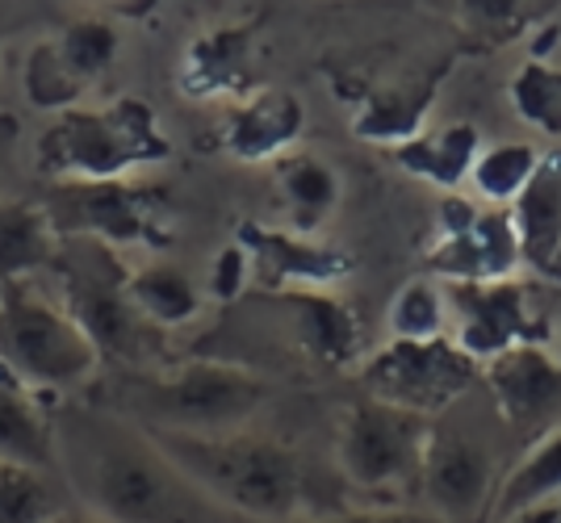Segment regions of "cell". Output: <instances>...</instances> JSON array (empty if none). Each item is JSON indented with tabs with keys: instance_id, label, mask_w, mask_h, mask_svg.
<instances>
[{
	"instance_id": "6da1fadb",
	"label": "cell",
	"mask_w": 561,
	"mask_h": 523,
	"mask_svg": "<svg viewBox=\"0 0 561 523\" xmlns=\"http://www.w3.org/2000/svg\"><path fill=\"white\" fill-rule=\"evenodd\" d=\"M59 477L76 507L105 523H222L147 431L89 398L55 406Z\"/></svg>"
},
{
	"instance_id": "7a4b0ae2",
	"label": "cell",
	"mask_w": 561,
	"mask_h": 523,
	"mask_svg": "<svg viewBox=\"0 0 561 523\" xmlns=\"http://www.w3.org/2000/svg\"><path fill=\"white\" fill-rule=\"evenodd\" d=\"M147 440L227 520L298 523L323 515L310 495L302 456L273 435H260L252 428L222 435L147 431Z\"/></svg>"
},
{
	"instance_id": "3957f363",
	"label": "cell",
	"mask_w": 561,
	"mask_h": 523,
	"mask_svg": "<svg viewBox=\"0 0 561 523\" xmlns=\"http://www.w3.org/2000/svg\"><path fill=\"white\" fill-rule=\"evenodd\" d=\"M273 385L264 373L231 360H181L168 369H135L110 385L93 381L89 403L142 431L222 435L252 428Z\"/></svg>"
},
{
	"instance_id": "277c9868",
	"label": "cell",
	"mask_w": 561,
	"mask_h": 523,
	"mask_svg": "<svg viewBox=\"0 0 561 523\" xmlns=\"http://www.w3.org/2000/svg\"><path fill=\"white\" fill-rule=\"evenodd\" d=\"M172 160V139L142 96H114L105 105H76L50 118L34 143V172L47 185L130 181L135 172Z\"/></svg>"
},
{
	"instance_id": "5b68a950",
	"label": "cell",
	"mask_w": 561,
	"mask_h": 523,
	"mask_svg": "<svg viewBox=\"0 0 561 523\" xmlns=\"http://www.w3.org/2000/svg\"><path fill=\"white\" fill-rule=\"evenodd\" d=\"M0 360L50 398L101 377V352L38 281L0 286Z\"/></svg>"
},
{
	"instance_id": "8992f818",
	"label": "cell",
	"mask_w": 561,
	"mask_h": 523,
	"mask_svg": "<svg viewBox=\"0 0 561 523\" xmlns=\"http://www.w3.org/2000/svg\"><path fill=\"white\" fill-rule=\"evenodd\" d=\"M59 306L76 318V327L93 339L101 360H122L142 369L156 357V335L126 302V260L84 239H68L50 264Z\"/></svg>"
},
{
	"instance_id": "52a82bcc",
	"label": "cell",
	"mask_w": 561,
	"mask_h": 523,
	"mask_svg": "<svg viewBox=\"0 0 561 523\" xmlns=\"http://www.w3.org/2000/svg\"><path fill=\"white\" fill-rule=\"evenodd\" d=\"M55 235L101 243L117 256L126 252H164L172 243L168 210L172 197L156 181H101V185H47L38 197Z\"/></svg>"
},
{
	"instance_id": "ba28073f",
	"label": "cell",
	"mask_w": 561,
	"mask_h": 523,
	"mask_svg": "<svg viewBox=\"0 0 561 523\" xmlns=\"http://www.w3.org/2000/svg\"><path fill=\"white\" fill-rule=\"evenodd\" d=\"M427 431H432V419L360 394L344 410L340 435H335L340 474L360 495H407L420 481Z\"/></svg>"
},
{
	"instance_id": "9c48e42d",
	"label": "cell",
	"mask_w": 561,
	"mask_h": 523,
	"mask_svg": "<svg viewBox=\"0 0 561 523\" xmlns=\"http://www.w3.org/2000/svg\"><path fill=\"white\" fill-rule=\"evenodd\" d=\"M482 377V364L469 360L453 339H386L377 352L360 360V390L365 398L398 410H411L420 419H440L457 398H466L473 381Z\"/></svg>"
},
{
	"instance_id": "30bf717a",
	"label": "cell",
	"mask_w": 561,
	"mask_h": 523,
	"mask_svg": "<svg viewBox=\"0 0 561 523\" xmlns=\"http://www.w3.org/2000/svg\"><path fill=\"white\" fill-rule=\"evenodd\" d=\"M415 499L420 511L445 523H482L494 499V465L486 449L461 428H445L436 419L423 444Z\"/></svg>"
},
{
	"instance_id": "8fae6325",
	"label": "cell",
	"mask_w": 561,
	"mask_h": 523,
	"mask_svg": "<svg viewBox=\"0 0 561 523\" xmlns=\"http://www.w3.org/2000/svg\"><path fill=\"white\" fill-rule=\"evenodd\" d=\"M234 243L248 252L252 264V281L268 289V293H331L352 272V256L319 243L314 235H294V231H277L264 222H239L234 226Z\"/></svg>"
},
{
	"instance_id": "7c38bea8",
	"label": "cell",
	"mask_w": 561,
	"mask_h": 523,
	"mask_svg": "<svg viewBox=\"0 0 561 523\" xmlns=\"http://www.w3.org/2000/svg\"><path fill=\"white\" fill-rule=\"evenodd\" d=\"M453 344L469 360L486 364L515 344H540L528 314L524 281H494V286H445Z\"/></svg>"
},
{
	"instance_id": "4fadbf2b",
	"label": "cell",
	"mask_w": 561,
	"mask_h": 523,
	"mask_svg": "<svg viewBox=\"0 0 561 523\" xmlns=\"http://www.w3.org/2000/svg\"><path fill=\"white\" fill-rule=\"evenodd\" d=\"M482 381L512 428H545V419L561 410V360L545 344H515L491 357Z\"/></svg>"
},
{
	"instance_id": "5bb4252c",
	"label": "cell",
	"mask_w": 561,
	"mask_h": 523,
	"mask_svg": "<svg viewBox=\"0 0 561 523\" xmlns=\"http://www.w3.org/2000/svg\"><path fill=\"white\" fill-rule=\"evenodd\" d=\"M306 130V109L289 89H256L234 101L222 118L218 143L239 164H273L294 151Z\"/></svg>"
},
{
	"instance_id": "9a60e30c",
	"label": "cell",
	"mask_w": 561,
	"mask_h": 523,
	"mask_svg": "<svg viewBox=\"0 0 561 523\" xmlns=\"http://www.w3.org/2000/svg\"><path fill=\"white\" fill-rule=\"evenodd\" d=\"M55 406H59V398H50V394L34 390V385H25L0 360V461L59 477Z\"/></svg>"
},
{
	"instance_id": "2e32d148",
	"label": "cell",
	"mask_w": 561,
	"mask_h": 523,
	"mask_svg": "<svg viewBox=\"0 0 561 523\" xmlns=\"http://www.w3.org/2000/svg\"><path fill=\"white\" fill-rule=\"evenodd\" d=\"M519 239V260L540 277H553L561 264V151L540 155L533 181L507 206Z\"/></svg>"
},
{
	"instance_id": "e0dca14e",
	"label": "cell",
	"mask_w": 561,
	"mask_h": 523,
	"mask_svg": "<svg viewBox=\"0 0 561 523\" xmlns=\"http://www.w3.org/2000/svg\"><path fill=\"white\" fill-rule=\"evenodd\" d=\"M280 302L289 306V332L294 344L302 348L306 357L323 369H352L360 364V323L352 306H344L335 293H277Z\"/></svg>"
},
{
	"instance_id": "ac0fdd59",
	"label": "cell",
	"mask_w": 561,
	"mask_h": 523,
	"mask_svg": "<svg viewBox=\"0 0 561 523\" xmlns=\"http://www.w3.org/2000/svg\"><path fill=\"white\" fill-rule=\"evenodd\" d=\"M252 63V30L248 25H218L197 34L181 55L176 89L193 101H214L243 89V75Z\"/></svg>"
},
{
	"instance_id": "d6986e66",
	"label": "cell",
	"mask_w": 561,
	"mask_h": 523,
	"mask_svg": "<svg viewBox=\"0 0 561 523\" xmlns=\"http://www.w3.org/2000/svg\"><path fill=\"white\" fill-rule=\"evenodd\" d=\"M126 302L135 306L151 332H176L202 318L206 298L197 281L188 277L181 264L168 260H142L126 264Z\"/></svg>"
},
{
	"instance_id": "ffe728a7",
	"label": "cell",
	"mask_w": 561,
	"mask_h": 523,
	"mask_svg": "<svg viewBox=\"0 0 561 523\" xmlns=\"http://www.w3.org/2000/svg\"><path fill=\"white\" fill-rule=\"evenodd\" d=\"M273 181H277L294 235H314L340 210V197H344L340 172L314 151H302V147L285 151L280 160H273Z\"/></svg>"
},
{
	"instance_id": "44dd1931",
	"label": "cell",
	"mask_w": 561,
	"mask_h": 523,
	"mask_svg": "<svg viewBox=\"0 0 561 523\" xmlns=\"http://www.w3.org/2000/svg\"><path fill=\"white\" fill-rule=\"evenodd\" d=\"M478 151H482L478 126L453 121V126H440V130H420L415 139L390 147V160L407 176L423 181V185H436L440 193H461Z\"/></svg>"
},
{
	"instance_id": "7402d4cb",
	"label": "cell",
	"mask_w": 561,
	"mask_h": 523,
	"mask_svg": "<svg viewBox=\"0 0 561 523\" xmlns=\"http://www.w3.org/2000/svg\"><path fill=\"white\" fill-rule=\"evenodd\" d=\"M64 239L38 201H0V286L47 277Z\"/></svg>"
},
{
	"instance_id": "603a6c76",
	"label": "cell",
	"mask_w": 561,
	"mask_h": 523,
	"mask_svg": "<svg viewBox=\"0 0 561 523\" xmlns=\"http://www.w3.org/2000/svg\"><path fill=\"white\" fill-rule=\"evenodd\" d=\"M561 502V428L540 431L528 452L499 477L491 499V520L507 523L533 507Z\"/></svg>"
},
{
	"instance_id": "cb8c5ba5",
	"label": "cell",
	"mask_w": 561,
	"mask_h": 523,
	"mask_svg": "<svg viewBox=\"0 0 561 523\" xmlns=\"http://www.w3.org/2000/svg\"><path fill=\"white\" fill-rule=\"evenodd\" d=\"M432 96H436V80H427L423 89L415 84H402V89H381V93L356 114L352 121V130L360 135V139H369V143H386V147H398L407 143V139H415L423 130V118H427V105H432Z\"/></svg>"
},
{
	"instance_id": "d4e9b609",
	"label": "cell",
	"mask_w": 561,
	"mask_h": 523,
	"mask_svg": "<svg viewBox=\"0 0 561 523\" xmlns=\"http://www.w3.org/2000/svg\"><path fill=\"white\" fill-rule=\"evenodd\" d=\"M71 507L64 477L0 461V523H50Z\"/></svg>"
},
{
	"instance_id": "484cf974",
	"label": "cell",
	"mask_w": 561,
	"mask_h": 523,
	"mask_svg": "<svg viewBox=\"0 0 561 523\" xmlns=\"http://www.w3.org/2000/svg\"><path fill=\"white\" fill-rule=\"evenodd\" d=\"M50 43L59 50V59L68 63V72L84 89H93L96 80H105V72L114 68L117 50H122V34H117L114 18L89 13V18L68 22L59 34H50Z\"/></svg>"
},
{
	"instance_id": "4316f807",
	"label": "cell",
	"mask_w": 561,
	"mask_h": 523,
	"mask_svg": "<svg viewBox=\"0 0 561 523\" xmlns=\"http://www.w3.org/2000/svg\"><path fill=\"white\" fill-rule=\"evenodd\" d=\"M540 155H545V151H537L533 143L482 147L478 160H473V167H469V185H473V193H478V201H482V206L507 210L515 197L524 193V185L533 181Z\"/></svg>"
},
{
	"instance_id": "83f0119b",
	"label": "cell",
	"mask_w": 561,
	"mask_h": 523,
	"mask_svg": "<svg viewBox=\"0 0 561 523\" xmlns=\"http://www.w3.org/2000/svg\"><path fill=\"white\" fill-rule=\"evenodd\" d=\"M22 93L34 109L59 118V114H68L76 105H84L89 89L68 72V63L59 59V50H55V43H50V34H47V38H38V43L30 47V55H25Z\"/></svg>"
},
{
	"instance_id": "f1b7e54d",
	"label": "cell",
	"mask_w": 561,
	"mask_h": 523,
	"mask_svg": "<svg viewBox=\"0 0 561 523\" xmlns=\"http://www.w3.org/2000/svg\"><path fill=\"white\" fill-rule=\"evenodd\" d=\"M386 332H390V339H411V344H423V339H445L448 335L445 286H436V281H427V277L407 281V286L394 293V302H390Z\"/></svg>"
},
{
	"instance_id": "f546056e",
	"label": "cell",
	"mask_w": 561,
	"mask_h": 523,
	"mask_svg": "<svg viewBox=\"0 0 561 523\" xmlns=\"http://www.w3.org/2000/svg\"><path fill=\"white\" fill-rule=\"evenodd\" d=\"M473 252H478V286H494V281H515L519 277V239H515L512 214L499 206H482V214L473 218Z\"/></svg>"
},
{
	"instance_id": "4dcf8cb0",
	"label": "cell",
	"mask_w": 561,
	"mask_h": 523,
	"mask_svg": "<svg viewBox=\"0 0 561 523\" xmlns=\"http://www.w3.org/2000/svg\"><path fill=\"white\" fill-rule=\"evenodd\" d=\"M515 114L545 135H561V68L545 59H528L512 80Z\"/></svg>"
},
{
	"instance_id": "1f68e13d",
	"label": "cell",
	"mask_w": 561,
	"mask_h": 523,
	"mask_svg": "<svg viewBox=\"0 0 561 523\" xmlns=\"http://www.w3.org/2000/svg\"><path fill=\"white\" fill-rule=\"evenodd\" d=\"M248 286H252V264H248V252L231 239L210 260V281H206V289H210V298L218 306H234L248 293Z\"/></svg>"
},
{
	"instance_id": "d6a6232c",
	"label": "cell",
	"mask_w": 561,
	"mask_h": 523,
	"mask_svg": "<svg viewBox=\"0 0 561 523\" xmlns=\"http://www.w3.org/2000/svg\"><path fill=\"white\" fill-rule=\"evenodd\" d=\"M222 523H243V520H222ZM298 523H445L427 511L415 507H365V511H328V515H314V520Z\"/></svg>"
},
{
	"instance_id": "836d02e7",
	"label": "cell",
	"mask_w": 561,
	"mask_h": 523,
	"mask_svg": "<svg viewBox=\"0 0 561 523\" xmlns=\"http://www.w3.org/2000/svg\"><path fill=\"white\" fill-rule=\"evenodd\" d=\"M466 18H473L478 25H519V4H499V0H486V4H461Z\"/></svg>"
},
{
	"instance_id": "e575fe53",
	"label": "cell",
	"mask_w": 561,
	"mask_h": 523,
	"mask_svg": "<svg viewBox=\"0 0 561 523\" xmlns=\"http://www.w3.org/2000/svg\"><path fill=\"white\" fill-rule=\"evenodd\" d=\"M18 130H22V121L13 118L9 109H0V176H4V160H9V151L18 143Z\"/></svg>"
},
{
	"instance_id": "d590c367",
	"label": "cell",
	"mask_w": 561,
	"mask_h": 523,
	"mask_svg": "<svg viewBox=\"0 0 561 523\" xmlns=\"http://www.w3.org/2000/svg\"><path fill=\"white\" fill-rule=\"evenodd\" d=\"M507 523H561V502H545V507H533L524 515H515Z\"/></svg>"
},
{
	"instance_id": "8d00e7d4",
	"label": "cell",
	"mask_w": 561,
	"mask_h": 523,
	"mask_svg": "<svg viewBox=\"0 0 561 523\" xmlns=\"http://www.w3.org/2000/svg\"><path fill=\"white\" fill-rule=\"evenodd\" d=\"M50 523H105V520H96L93 511H84V507H76V502H71L68 511H64V515H55Z\"/></svg>"
},
{
	"instance_id": "74e56055",
	"label": "cell",
	"mask_w": 561,
	"mask_h": 523,
	"mask_svg": "<svg viewBox=\"0 0 561 523\" xmlns=\"http://www.w3.org/2000/svg\"><path fill=\"white\" fill-rule=\"evenodd\" d=\"M558 360H561V352H558Z\"/></svg>"
}]
</instances>
